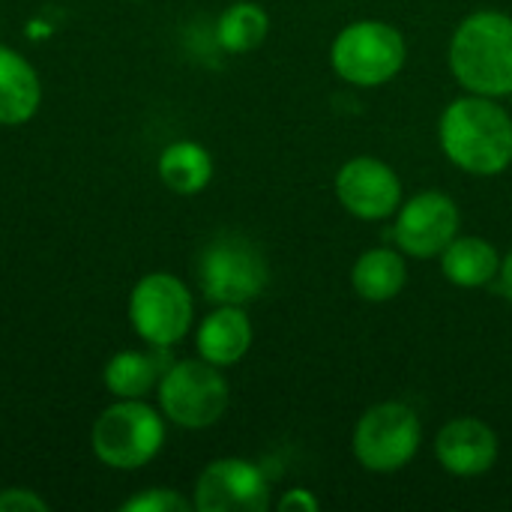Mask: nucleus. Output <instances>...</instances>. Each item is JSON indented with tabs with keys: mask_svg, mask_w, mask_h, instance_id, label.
<instances>
[{
	"mask_svg": "<svg viewBox=\"0 0 512 512\" xmlns=\"http://www.w3.org/2000/svg\"><path fill=\"white\" fill-rule=\"evenodd\" d=\"M444 156L474 177H498L512 165V114L495 99L465 93L438 120Z\"/></svg>",
	"mask_w": 512,
	"mask_h": 512,
	"instance_id": "f257e3e1",
	"label": "nucleus"
},
{
	"mask_svg": "<svg viewBox=\"0 0 512 512\" xmlns=\"http://www.w3.org/2000/svg\"><path fill=\"white\" fill-rule=\"evenodd\" d=\"M450 72L465 93H512V15L501 9H477L459 21L450 39Z\"/></svg>",
	"mask_w": 512,
	"mask_h": 512,
	"instance_id": "f03ea898",
	"label": "nucleus"
},
{
	"mask_svg": "<svg viewBox=\"0 0 512 512\" xmlns=\"http://www.w3.org/2000/svg\"><path fill=\"white\" fill-rule=\"evenodd\" d=\"M93 456L111 471H138L165 447V414L144 399H114L90 432Z\"/></svg>",
	"mask_w": 512,
	"mask_h": 512,
	"instance_id": "7ed1b4c3",
	"label": "nucleus"
},
{
	"mask_svg": "<svg viewBox=\"0 0 512 512\" xmlns=\"http://www.w3.org/2000/svg\"><path fill=\"white\" fill-rule=\"evenodd\" d=\"M408 60V42L399 27L381 18H360L345 24L333 45V72L354 87H384L390 84Z\"/></svg>",
	"mask_w": 512,
	"mask_h": 512,
	"instance_id": "20e7f679",
	"label": "nucleus"
},
{
	"mask_svg": "<svg viewBox=\"0 0 512 512\" xmlns=\"http://www.w3.org/2000/svg\"><path fill=\"white\" fill-rule=\"evenodd\" d=\"M270 282V264L261 246L243 234H219L201 249L198 285L216 306H249Z\"/></svg>",
	"mask_w": 512,
	"mask_h": 512,
	"instance_id": "39448f33",
	"label": "nucleus"
},
{
	"mask_svg": "<svg viewBox=\"0 0 512 512\" xmlns=\"http://www.w3.org/2000/svg\"><path fill=\"white\" fill-rule=\"evenodd\" d=\"M156 399L168 423L180 429H210L225 417L231 390L219 366L195 357L171 360L156 387Z\"/></svg>",
	"mask_w": 512,
	"mask_h": 512,
	"instance_id": "423d86ee",
	"label": "nucleus"
},
{
	"mask_svg": "<svg viewBox=\"0 0 512 512\" xmlns=\"http://www.w3.org/2000/svg\"><path fill=\"white\" fill-rule=\"evenodd\" d=\"M195 321V303L186 282L174 273L156 270L135 282L129 294V324L138 339L153 348H174Z\"/></svg>",
	"mask_w": 512,
	"mask_h": 512,
	"instance_id": "0eeeda50",
	"label": "nucleus"
},
{
	"mask_svg": "<svg viewBox=\"0 0 512 512\" xmlns=\"http://www.w3.org/2000/svg\"><path fill=\"white\" fill-rule=\"evenodd\" d=\"M423 426L411 405L378 402L354 426V456L372 474H396L414 462Z\"/></svg>",
	"mask_w": 512,
	"mask_h": 512,
	"instance_id": "6e6552de",
	"label": "nucleus"
},
{
	"mask_svg": "<svg viewBox=\"0 0 512 512\" xmlns=\"http://www.w3.org/2000/svg\"><path fill=\"white\" fill-rule=\"evenodd\" d=\"M459 204L441 192V189H426L402 201L396 210L393 222V240L396 249L405 252L408 258H441V252L459 237Z\"/></svg>",
	"mask_w": 512,
	"mask_h": 512,
	"instance_id": "1a4fd4ad",
	"label": "nucleus"
},
{
	"mask_svg": "<svg viewBox=\"0 0 512 512\" xmlns=\"http://www.w3.org/2000/svg\"><path fill=\"white\" fill-rule=\"evenodd\" d=\"M336 198L354 219L384 222L396 216L405 192L393 165L378 156H354L336 171Z\"/></svg>",
	"mask_w": 512,
	"mask_h": 512,
	"instance_id": "9d476101",
	"label": "nucleus"
},
{
	"mask_svg": "<svg viewBox=\"0 0 512 512\" xmlns=\"http://www.w3.org/2000/svg\"><path fill=\"white\" fill-rule=\"evenodd\" d=\"M192 504L198 512H264L270 507V483L255 462L225 456L198 474Z\"/></svg>",
	"mask_w": 512,
	"mask_h": 512,
	"instance_id": "9b49d317",
	"label": "nucleus"
},
{
	"mask_svg": "<svg viewBox=\"0 0 512 512\" xmlns=\"http://www.w3.org/2000/svg\"><path fill=\"white\" fill-rule=\"evenodd\" d=\"M498 435L480 417H453L435 435V456L453 477H483L498 462Z\"/></svg>",
	"mask_w": 512,
	"mask_h": 512,
	"instance_id": "f8f14e48",
	"label": "nucleus"
},
{
	"mask_svg": "<svg viewBox=\"0 0 512 512\" xmlns=\"http://www.w3.org/2000/svg\"><path fill=\"white\" fill-rule=\"evenodd\" d=\"M252 336L255 333H252L246 306H216L198 324L195 348H198L201 360H207L219 369H228V366H237L249 354Z\"/></svg>",
	"mask_w": 512,
	"mask_h": 512,
	"instance_id": "ddd939ff",
	"label": "nucleus"
},
{
	"mask_svg": "<svg viewBox=\"0 0 512 512\" xmlns=\"http://www.w3.org/2000/svg\"><path fill=\"white\" fill-rule=\"evenodd\" d=\"M42 105L39 72L21 51L0 45V126H21Z\"/></svg>",
	"mask_w": 512,
	"mask_h": 512,
	"instance_id": "4468645a",
	"label": "nucleus"
},
{
	"mask_svg": "<svg viewBox=\"0 0 512 512\" xmlns=\"http://www.w3.org/2000/svg\"><path fill=\"white\" fill-rule=\"evenodd\" d=\"M165 351L171 348L150 345V351H117L102 369L105 390L114 399H147L156 393L165 369L171 366Z\"/></svg>",
	"mask_w": 512,
	"mask_h": 512,
	"instance_id": "2eb2a0df",
	"label": "nucleus"
},
{
	"mask_svg": "<svg viewBox=\"0 0 512 512\" xmlns=\"http://www.w3.org/2000/svg\"><path fill=\"white\" fill-rule=\"evenodd\" d=\"M408 282L405 252L378 246L363 252L351 267V288L366 303H390L402 294Z\"/></svg>",
	"mask_w": 512,
	"mask_h": 512,
	"instance_id": "dca6fc26",
	"label": "nucleus"
},
{
	"mask_svg": "<svg viewBox=\"0 0 512 512\" xmlns=\"http://www.w3.org/2000/svg\"><path fill=\"white\" fill-rule=\"evenodd\" d=\"M501 270V255L498 249L483 240V237H456L444 252H441V273L447 276V282H453L456 288H486L489 282L498 279Z\"/></svg>",
	"mask_w": 512,
	"mask_h": 512,
	"instance_id": "f3484780",
	"label": "nucleus"
},
{
	"mask_svg": "<svg viewBox=\"0 0 512 512\" xmlns=\"http://www.w3.org/2000/svg\"><path fill=\"white\" fill-rule=\"evenodd\" d=\"M159 180L177 195H198L213 180V156L198 141H174L159 153Z\"/></svg>",
	"mask_w": 512,
	"mask_h": 512,
	"instance_id": "a211bd4d",
	"label": "nucleus"
},
{
	"mask_svg": "<svg viewBox=\"0 0 512 512\" xmlns=\"http://www.w3.org/2000/svg\"><path fill=\"white\" fill-rule=\"evenodd\" d=\"M270 33V15L255 0L231 3L216 21V42L228 54H249L255 51Z\"/></svg>",
	"mask_w": 512,
	"mask_h": 512,
	"instance_id": "6ab92c4d",
	"label": "nucleus"
},
{
	"mask_svg": "<svg viewBox=\"0 0 512 512\" xmlns=\"http://www.w3.org/2000/svg\"><path fill=\"white\" fill-rule=\"evenodd\" d=\"M195 504L174 489H144L120 504L123 512H189Z\"/></svg>",
	"mask_w": 512,
	"mask_h": 512,
	"instance_id": "aec40b11",
	"label": "nucleus"
},
{
	"mask_svg": "<svg viewBox=\"0 0 512 512\" xmlns=\"http://www.w3.org/2000/svg\"><path fill=\"white\" fill-rule=\"evenodd\" d=\"M0 512H48V501L33 489H3Z\"/></svg>",
	"mask_w": 512,
	"mask_h": 512,
	"instance_id": "412c9836",
	"label": "nucleus"
},
{
	"mask_svg": "<svg viewBox=\"0 0 512 512\" xmlns=\"http://www.w3.org/2000/svg\"><path fill=\"white\" fill-rule=\"evenodd\" d=\"M276 507H279V512H315L321 507V501L312 489H288Z\"/></svg>",
	"mask_w": 512,
	"mask_h": 512,
	"instance_id": "4be33fe9",
	"label": "nucleus"
},
{
	"mask_svg": "<svg viewBox=\"0 0 512 512\" xmlns=\"http://www.w3.org/2000/svg\"><path fill=\"white\" fill-rule=\"evenodd\" d=\"M498 282H501V294L507 297L512 306V249L501 258V270H498Z\"/></svg>",
	"mask_w": 512,
	"mask_h": 512,
	"instance_id": "5701e85b",
	"label": "nucleus"
},
{
	"mask_svg": "<svg viewBox=\"0 0 512 512\" xmlns=\"http://www.w3.org/2000/svg\"><path fill=\"white\" fill-rule=\"evenodd\" d=\"M510 96H512V93H510Z\"/></svg>",
	"mask_w": 512,
	"mask_h": 512,
	"instance_id": "b1692460",
	"label": "nucleus"
}]
</instances>
